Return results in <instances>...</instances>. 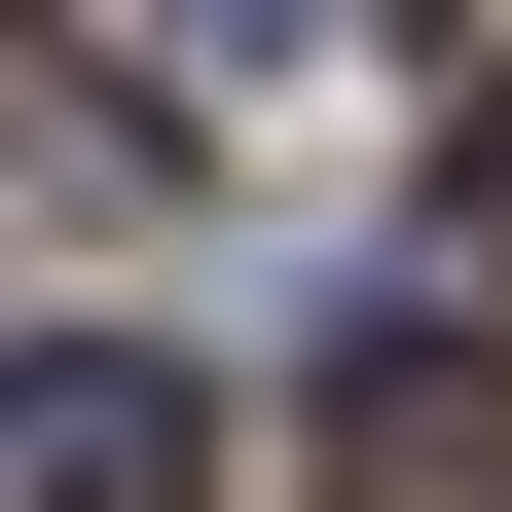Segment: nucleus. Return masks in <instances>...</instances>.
Masks as SVG:
<instances>
[{
	"label": "nucleus",
	"mask_w": 512,
	"mask_h": 512,
	"mask_svg": "<svg viewBox=\"0 0 512 512\" xmlns=\"http://www.w3.org/2000/svg\"><path fill=\"white\" fill-rule=\"evenodd\" d=\"M293 476H330V512H512V330H476V293H366L330 403H293Z\"/></svg>",
	"instance_id": "1"
},
{
	"label": "nucleus",
	"mask_w": 512,
	"mask_h": 512,
	"mask_svg": "<svg viewBox=\"0 0 512 512\" xmlns=\"http://www.w3.org/2000/svg\"><path fill=\"white\" fill-rule=\"evenodd\" d=\"M0 512H220L183 366H147V330H0Z\"/></svg>",
	"instance_id": "2"
},
{
	"label": "nucleus",
	"mask_w": 512,
	"mask_h": 512,
	"mask_svg": "<svg viewBox=\"0 0 512 512\" xmlns=\"http://www.w3.org/2000/svg\"><path fill=\"white\" fill-rule=\"evenodd\" d=\"M0 220H147V110H74V74H0Z\"/></svg>",
	"instance_id": "3"
},
{
	"label": "nucleus",
	"mask_w": 512,
	"mask_h": 512,
	"mask_svg": "<svg viewBox=\"0 0 512 512\" xmlns=\"http://www.w3.org/2000/svg\"><path fill=\"white\" fill-rule=\"evenodd\" d=\"M110 37H147V74H293L330 0H110Z\"/></svg>",
	"instance_id": "4"
},
{
	"label": "nucleus",
	"mask_w": 512,
	"mask_h": 512,
	"mask_svg": "<svg viewBox=\"0 0 512 512\" xmlns=\"http://www.w3.org/2000/svg\"><path fill=\"white\" fill-rule=\"evenodd\" d=\"M439 74H476V110H512V0H439Z\"/></svg>",
	"instance_id": "5"
}]
</instances>
